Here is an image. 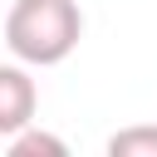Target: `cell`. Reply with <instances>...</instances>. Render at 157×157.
<instances>
[{
	"instance_id": "obj_2",
	"label": "cell",
	"mask_w": 157,
	"mask_h": 157,
	"mask_svg": "<svg viewBox=\"0 0 157 157\" xmlns=\"http://www.w3.org/2000/svg\"><path fill=\"white\" fill-rule=\"evenodd\" d=\"M34 108H39L34 78L20 69V59L5 64V69H0V132L15 137L20 128H29V123H34Z\"/></svg>"
},
{
	"instance_id": "obj_1",
	"label": "cell",
	"mask_w": 157,
	"mask_h": 157,
	"mask_svg": "<svg viewBox=\"0 0 157 157\" xmlns=\"http://www.w3.org/2000/svg\"><path fill=\"white\" fill-rule=\"evenodd\" d=\"M83 39V10L78 0H15L5 15V49L20 64L49 69L64 64Z\"/></svg>"
},
{
	"instance_id": "obj_4",
	"label": "cell",
	"mask_w": 157,
	"mask_h": 157,
	"mask_svg": "<svg viewBox=\"0 0 157 157\" xmlns=\"http://www.w3.org/2000/svg\"><path fill=\"white\" fill-rule=\"evenodd\" d=\"M10 157H64L69 147L54 137V132H39V128H20L15 137H10V147H5Z\"/></svg>"
},
{
	"instance_id": "obj_3",
	"label": "cell",
	"mask_w": 157,
	"mask_h": 157,
	"mask_svg": "<svg viewBox=\"0 0 157 157\" xmlns=\"http://www.w3.org/2000/svg\"><path fill=\"white\" fill-rule=\"evenodd\" d=\"M108 157H157V123H137L108 137Z\"/></svg>"
}]
</instances>
